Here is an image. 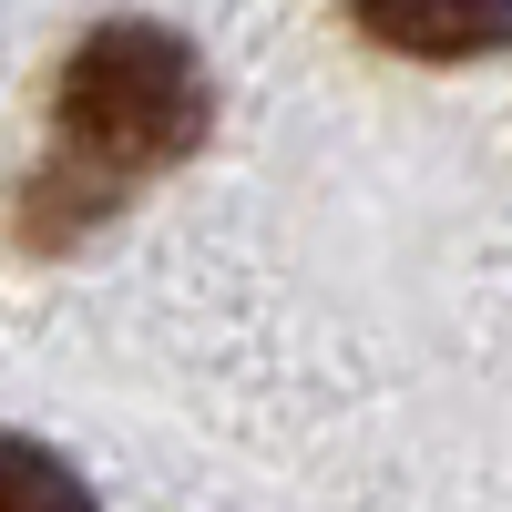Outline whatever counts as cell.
Returning <instances> with one entry per match:
<instances>
[{
	"label": "cell",
	"instance_id": "cell-1",
	"mask_svg": "<svg viewBox=\"0 0 512 512\" xmlns=\"http://www.w3.org/2000/svg\"><path fill=\"white\" fill-rule=\"evenodd\" d=\"M52 123H62V164H82L103 185L164 175L205 144V62L154 21H103L72 41Z\"/></svg>",
	"mask_w": 512,
	"mask_h": 512
},
{
	"label": "cell",
	"instance_id": "cell-2",
	"mask_svg": "<svg viewBox=\"0 0 512 512\" xmlns=\"http://www.w3.org/2000/svg\"><path fill=\"white\" fill-rule=\"evenodd\" d=\"M359 31L410 62H482L512 41V0H359Z\"/></svg>",
	"mask_w": 512,
	"mask_h": 512
},
{
	"label": "cell",
	"instance_id": "cell-3",
	"mask_svg": "<svg viewBox=\"0 0 512 512\" xmlns=\"http://www.w3.org/2000/svg\"><path fill=\"white\" fill-rule=\"evenodd\" d=\"M0 502H82V472L31 441H0Z\"/></svg>",
	"mask_w": 512,
	"mask_h": 512
}]
</instances>
